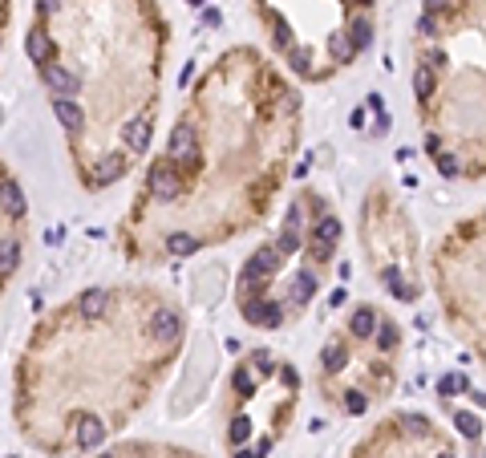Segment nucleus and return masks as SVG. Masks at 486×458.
<instances>
[{
	"instance_id": "obj_10",
	"label": "nucleus",
	"mask_w": 486,
	"mask_h": 458,
	"mask_svg": "<svg viewBox=\"0 0 486 458\" xmlns=\"http://www.w3.org/2000/svg\"><path fill=\"white\" fill-rule=\"evenodd\" d=\"M24 53L33 57V61H41V65H49V57H53V41H49L41 28H33L29 33V41H24Z\"/></svg>"
},
{
	"instance_id": "obj_43",
	"label": "nucleus",
	"mask_w": 486,
	"mask_h": 458,
	"mask_svg": "<svg viewBox=\"0 0 486 458\" xmlns=\"http://www.w3.org/2000/svg\"><path fill=\"white\" fill-rule=\"evenodd\" d=\"M446 8V0H426V13H442Z\"/></svg>"
},
{
	"instance_id": "obj_21",
	"label": "nucleus",
	"mask_w": 486,
	"mask_h": 458,
	"mask_svg": "<svg viewBox=\"0 0 486 458\" xmlns=\"http://www.w3.org/2000/svg\"><path fill=\"white\" fill-rule=\"evenodd\" d=\"M414 90H417V97H430V94H434V69H430V65H417Z\"/></svg>"
},
{
	"instance_id": "obj_14",
	"label": "nucleus",
	"mask_w": 486,
	"mask_h": 458,
	"mask_svg": "<svg viewBox=\"0 0 486 458\" xmlns=\"http://www.w3.org/2000/svg\"><path fill=\"white\" fill-rule=\"evenodd\" d=\"M312 296H316V276L300 272V276L292 280V304H308Z\"/></svg>"
},
{
	"instance_id": "obj_25",
	"label": "nucleus",
	"mask_w": 486,
	"mask_h": 458,
	"mask_svg": "<svg viewBox=\"0 0 486 458\" xmlns=\"http://www.w3.org/2000/svg\"><path fill=\"white\" fill-rule=\"evenodd\" d=\"M284 223H288V227H284L288 236H300V231H304V207H300V203H292V207H288V219H284Z\"/></svg>"
},
{
	"instance_id": "obj_35",
	"label": "nucleus",
	"mask_w": 486,
	"mask_h": 458,
	"mask_svg": "<svg viewBox=\"0 0 486 458\" xmlns=\"http://www.w3.org/2000/svg\"><path fill=\"white\" fill-rule=\"evenodd\" d=\"M252 361H255V369H259V373H272V357H268V353H255Z\"/></svg>"
},
{
	"instance_id": "obj_13",
	"label": "nucleus",
	"mask_w": 486,
	"mask_h": 458,
	"mask_svg": "<svg viewBox=\"0 0 486 458\" xmlns=\"http://www.w3.org/2000/svg\"><path fill=\"white\" fill-rule=\"evenodd\" d=\"M122 170H126V163H122L118 154H110V158H102V163L93 167V183H114Z\"/></svg>"
},
{
	"instance_id": "obj_31",
	"label": "nucleus",
	"mask_w": 486,
	"mask_h": 458,
	"mask_svg": "<svg viewBox=\"0 0 486 458\" xmlns=\"http://www.w3.org/2000/svg\"><path fill=\"white\" fill-rule=\"evenodd\" d=\"M308 252H312V260H332V243H324V240H312Z\"/></svg>"
},
{
	"instance_id": "obj_34",
	"label": "nucleus",
	"mask_w": 486,
	"mask_h": 458,
	"mask_svg": "<svg viewBox=\"0 0 486 458\" xmlns=\"http://www.w3.org/2000/svg\"><path fill=\"white\" fill-rule=\"evenodd\" d=\"M417 33H426V37H434V33H438V21H434V13H426V17L417 21Z\"/></svg>"
},
{
	"instance_id": "obj_33",
	"label": "nucleus",
	"mask_w": 486,
	"mask_h": 458,
	"mask_svg": "<svg viewBox=\"0 0 486 458\" xmlns=\"http://www.w3.org/2000/svg\"><path fill=\"white\" fill-rule=\"evenodd\" d=\"M276 45L280 49H292V33H288V24L276 21Z\"/></svg>"
},
{
	"instance_id": "obj_5",
	"label": "nucleus",
	"mask_w": 486,
	"mask_h": 458,
	"mask_svg": "<svg viewBox=\"0 0 486 458\" xmlns=\"http://www.w3.org/2000/svg\"><path fill=\"white\" fill-rule=\"evenodd\" d=\"M179 333H183V316H179V313H166V309L154 313V320H150V337H154V341L170 345Z\"/></svg>"
},
{
	"instance_id": "obj_24",
	"label": "nucleus",
	"mask_w": 486,
	"mask_h": 458,
	"mask_svg": "<svg viewBox=\"0 0 486 458\" xmlns=\"http://www.w3.org/2000/svg\"><path fill=\"white\" fill-rule=\"evenodd\" d=\"M328 49H332V57H337L341 65H345V61H353V53H357V49L348 45V37H345V33H341V37H332V41H328Z\"/></svg>"
},
{
	"instance_id": "obj_42",
	"label": "nucleus",
	"mask_w": 486,
	"mask_h": 458,
	"mask_svg": "<svg viewBox=\"0 0 486 458\" xmlns=\"http://www.w3.org/2000/svg\"><path fill=\"white\" fill-rule=\"evenodd\" d=\"M369 110H377V114H385V106H381V94H369Z\"/></svg>"
},
{
	"instance_id": "obj_16",
	"label": "nucleus",
	"mask_w": 486,
	"mask_h": 458,
	"mask_svg": "<svg viewBox=\"0 0 486 458\" xmlns=\"http://www.w3.org/2000/svg\"><path fill=\"white\" fill-rule=\"evenodd\" d=\"M312 240H324V243H337L341 240V219H332V215H324L316 227H312Z\"/></svg>"
},
{
	"instance_id": "obj_37",
	"label": "nucleus",
	"mask_w": 486,
	"mask_h": 458,
	"mask_svg": "<svg viewBox=\"0 0 486 458\" xmlns=\"http://www.w3.org/2000/svg\"><path fill=\"white\" fill-rule=\"evenodd\" d=\"M373 134H389V114H377V126H373Z\"/></svg>"
},
{
	"instance_id": "obj_26",
	"label": "nucleus",
	"mask_w": 486,
	"mask_h": 458,
	"mask_svg": "<svg viewBox=\"0 0 486 458\" xmlns=\"http://www.w3.org/2000/svg\"><path fill=\"white\" fill-rule=\"evenodd\" d=\"M248 438H252V418L243 414V418H235V422H232V442H235V446H243Z\"/></svg>"
},
{
	"instance_id": "obj_20",
	"label": "nucleus",
	"mask_w": 486,
	"mask_h": 458,
	"mask_svg": "<svg viewBox=\"0 0 486 458\" xmlns=\"http://www.w3.org/2000/svg\"><path fill=\"white\" fill-rule=\"evenodd\" d=\"M385 284H389V292H394L397 300H414V296H417V292L410 288L401 276H397V268H385Z\"/></svg>"
},
{
	"instance_id": "obj_7",
	"label": "nucleus",
	"mask_w": 486,
	"mask_h": 458,
	"mask_svg": "<svg viewBox=\"0 0 486 458\" xmlns=\"http://www.w3.org/2000/svg\"><path fill=\"white\" fill-rule=\"evenodd\" d=\"M53 114L61 118L65 130H81V126H86V114H81V106H77L73 97H53Z\"/></svg>"
},
{
	"instance_id": "obj_3",
	"label": "nucleus",
	"mask_w": 486,
	"mask_h": 458,
	"mask_svg": "<svg viewBox=\"0 0 486 458\" xmlns=\"http://www.w3.org/2000/svg\"><path fill=\"white\" fill-rule=\"evenodd\" d=\"M45 85L57 97H73L77 90H81V77H77V73H70L65 65H45Z\"/></svg>"
},
{
	"instance_id": "obj_23",
	"label": "nucleus",
	"mask_w": 486,
	"mask_h": 458,
	"mask_svg": "<svg viewBox=\"0 0 486 458\" xmlns=\"http://www.w3.org/2000/svg\"><path fill=\"white\" fill-rule=\"evenodd\" d=\"M345 361H348L345 345H328V349H324V369H328V373H337Z\"/></svg>"
},
{
	"instance_id": "obj_1",
	"label": "nucleus",
	"mask_w": 486,
	"mask_h": 458,
	"mask_svg": "<svg viewBox=\"0 0 486 458\" xmlns=\"http://www.w3.org/2000/svg\"><path fill=\"white\" fill-rule=\"evenodd\" d=\"M243 320H248V325H259V329H276L280 320H284V309H280L276 300L248 296V300H243Z\"/></svg>"
},
{
	"instance_id": "obj_9",
	"label": "nucleus",
	"mask_w": 486,
	"mask_h": 458,
	"mask_svg": "<svg viewBox=\"0 0 486 458\" xmlns=\"http://www.w3.org/2000/svg\"><path fill=\"white\" fill-rule=\"evenodd\" d=\"M0 207H4L8 215H17V219L24 215V207H29V203H24L21 183H13V179H4V183H0Z\"/></svg>"
},
{
	"instance_id": "obj_30",
	"label": "nucleus",
	"mask_w": 486,
	"mask_h": 458,
	"mask_svg": "<svg viewBox=\"0 0 486 458\" xmlns=\"http://www.w3.org/2000/svg\"><path fill=\"white\" fill-rule=\"evenodd\" d=\"M235 389H239L243 398H248V393H255V377L248 373V369H239V373H235Z\"/></svg>"
},
{
	"instance_id": "obj_12",
	"label": "nucleus",
	"mask_w": 486,
	"mask_h": 458,
	"mask_svg": "<svg viewBox=\"0 0 486 458\" xmlns=\"http://www.w3.org/2000/svg\"><path fill=\"white\" fill-rule=\"evenodd\" d=\"M348 329H353V337H373V329H377V313H373V309H357L353 320H348Z\"/></svg>"
},
{
	"instance_id": "obj_2",
	"label": "nucleus",
	"mask_w": 486,
	"mask_h": 458,
	"mask_svg": "<svg viewBox=\"0 0 486 458\" xmlns=\"http://www.w3.org/2000/svg\"><path fill=\"white\" fill-rule=\"evenodd\" d=\"M170 158H179L186 167H195L199 163V138H195V126H175V134H170Z\"/></svg>"
},
{
	"instance_id": "obj_19",
	"label": "nucleus",
	"mask_w": 486,
	"mask_h": 458,
	"mask_svg": "<svg viewBox=\"0 0 486 458\" xmlns=\"http://www.w3.org/2000/svg\"><path fill=\"white\" fill-rule=\"evenodd\" d=\"M166 247H170L175 256H191V252H199V240H195V236H186V231H175V236L166 240Z\"/></svg>"
},
{
	"instance_id": "obj_8",
	"label": "nucleus",
	"mask_w": 486,
	"mask_h": 458,
	"mask_svg": "<svg viewBox=\"0 0 486 458\" xmlns=\"http://www.w3.org/2000/svg\"><path fill=\"white\" fill-rule=\"evenodd\" d=\"M106 304H110V292H106V288H90V292H81L77 313L86 316V320H97V316L106 313Z\"/></svg>"
},
{
	"instance_id": "obj_41",
	"label": "nucleus",
	"mask_w": 486,
	"mask_h": 458,
	"mask_svg": "<svg viewBox=\"0 0 486 458\" xmlns=\"http://www.w3.org/2000/svg\"><path fill=\"white\" fill-rule=\"evenodd\" d=\"M426 150H430V154H442V142H438V134H430V138H426Z\"/></svg>"
},
{
	"instance_id": "obj_11",
	"label": "nucleus",
	"mask_w": 486,
	"mask_h": 458,
	"mask_svg": "<svg viewBox=\"0 0 486 458\" xmlns=\"http://www.w3.org/2000/svg\"><path fill=\"white\" fill-rule=\"evenodd\" d=\"M126 146H130V150H146V146H150V122L146 118L130 122V126H126Z\"/></svg>"
},
{
	"instance_id": "obj_17",
	"label": "nucleus",
	"mask_w": 486,
	"mask_h": 458,
	"mask_svg": "<svg viewBox=\"0 0 486 458\" xmlns=\"http://www.w3.org/2000/svg\"><path fill=\"white\" fill-rule=\"evenodd\" d=\"M348 45H353V49L373 45V24L369 21H353V24H348Z\"/></svg>"
},
{
	"instance_id": "obj_27",
	"label": "nucleus",
	"mask_w": 486,
	"mask_h": 458,
	"mask_svg": "<svg viewBox=\"0 0 486 458\" xmlns=\"http://www.w3.org/2000/svg\"><path fill=\"white\" fill-rule=\"evenodd\" d=\"M373 333H377V349H394V345H397V329H394V325H377Z\"/></svg>"
},
{
	"instance_id": "obj_45",
	"label": "nucleus",
	"mask_w": 486,
	"mask_h": 458,
	"mask_svg": "<svg viewBox=\"0 0 486 458\" xmlns=\"http://www.w3.org/2000/svg\"><path fill=\"white\" fill-rule=\"evenodd\" d=\"M191 4H195V8H199V4H203V0H191Z\"/></svg>"
},
{
	"instance_id": "obj_38",
	"label": "nucleus",
	"mask_w": 486,
	"mask_h": 458,
	"mask_svg": "<svg viewBox=\"0 0 486 458\" xmlns=\"http://www.w3.org/2000/svg\"><path fill=\"white\" fill-rule=\"evenodd\" d=\"M405 422H410V426H414L417 434H426V418H421V414H410V418H405Z\"/></svg>"
},
{
	"instance_id": "obj_15",
	"label": "nucleus",
	"mask_w": 486,
	"mask_h": 458,
	"mask_svg": "<svg viewBox=\"0 0 486 458\" xmlns=\"http://www.w3.org/2000/svg\"><path fill=\"white\" fill-rule=\"evenodd\" d=\"M17 264H21V243L17 240H0V276L17 272Z\"/></svg>"
},
{
	"instance_id": "obj_32",
	"label": "nucleus",
	"mask_w": 486,
	"mask_h": 458,
	"mask_svg": "<svg viewBox=\"0 0 486 458\" xmlns=\"http://www.w3.org/2000/svg\"><path fill=\"white\" fill-rule=\"evenodd\" d=\"M308 65H312V57H308L304 49H292V69H296V73H308Z\"/></svg>"
},
{
	"instance_id": "obj_18",
	"label": "nucleus",
	"mask_w": 486,
	"mask_h": 458,
	"mask_svg": "<svg viewBox=\"0 0 486 458\" xmlns=\"http://www.w3.org/2000/svg\"><path fill=\"white\" fill-rule=\"evenodd\" d=\"M462 389H470V382H466L462 373H446V377H438V393H442V398H458Z\"/></svg>"
},
{
	"instance_id": "obj_46",
	"label": "nucleus",
	"mask_w": 486,
	"mask_h": 458,
	"mask_svg": "<svg viewBox=\"0 0 486 458\" xmlns=\"http://www.w3.org/2000/svg\"><path fill=\"white\" fill-rule=\"evenodd\" d=\"M438 458H454V455H438Z\"/></svg>"
},
{
	"instance_id": "obj_28",
	"label": "nucleus",
	"mask_w": 486,
	"mask_h": 458,
	"mask_svg": "<svg viewBox=\"0 0 486 458\" xmlns=\"http://www.w3.org/2000/svg\"><path fill=\"white\" fill-rule=\"evenodd\" d=\"M438 170L446 174V179H458V174H462V167H458L454 154H438Z\"/></svg>"
},
{
	"instance_id": "obj_22",
	"label": "nucleus",
	"mask_w": 486,
	"mask_h": 458,
	"mask_svg": "<svg viewBox=\"0 0 486 458\" xmlns=\"http://www.w3.org/2000/svg\"><path fill=\"white\" fill-rule=\"evenodd\" d=\"M454 422H458V434H466V438L483 434V418H478V414H458Z\"/></svg>"
},
{
	"instance_id": "obj_44",
	"label": "nucleus",
	"mask_w": 486,
	"mask_h": 458,
	"mask_svg": "<svg viewBox=\"0 0 486 458\" xmlns=\"http://www.w3.org/2000/svg\"><path fill=\"white\" fill-rule=\"evenodd\" d=\"M235 458H259V455H255V450H248V446H239V450H235Z\"/></svg>"
},
{
	"instance_id": "obj_39",
	"label": "nucleus",
	"mask_w": 486,
	"mask_h": 458,
	"mask_svg": "<svg viewBox=\"0 0 486 458\" xmlns=\"http://www.w3.org/2000/svg\"><path fill=\"white\" fill-rule=\"evenodd\" d=\"M37 8H41V13H57V8H61V0H37Z\"/></svg>"
},
{
	"instance_id": "obj_29",
	"label": "nucleus",
	"mask_w": 486,
	"mask_h": 458,
	"mask_svg": "<svg viewBox=\"0 0 486 458\" xmlns=\"http://www.w3.org/2000/svg\"><path fill=\"white\" fill-rule=\"evenodd\" d=\"M296 247H300V236H288V231H284V236L276 240V252H280V256H292Z\"/></svg>"
},
{
	"instance_id": "obj_4",
	"label": "nucleus",
	"mask_w": 486,
	"mask_h": 458,
	"mask_svg": "<svg viewBox=\"0 0 486 458\" xmlns=\"http://www.w3.org/2000/svg\"><path fill=\"white\" fill-rule=\"evenodd\" d=\"M150 195H154L159 203L179 199V174H175L170 167H154L150 170Z\"/></svg>"
},
{
	"instance_id": "obj_47",
	"label": "nucleus",
	"mask_w": 486,
	"mask_h": 458,
	"mask_svg": "<svg viewBox=\"0 0 486 458\" xmlns=\"http://www.w3.org/2000/svg\"><path fill=\"white\" fill-rule=\"evenodd\" d=\"M102 458H114V455H102Z\"/></svg>"
},
{
	"instance_id": "obj_40",
	"label": "nucleus",
	"mask_w": 486,
	"mask_h": 458,
	"mask_svg": "<svg viewBox=\"0 0 486 458\" xmlns=\"http://www.w3.org/2000/svg\"><path fill=\"white\" fill-rule=\"evenodd\" d=\"M345 300H348V292H345V288H337V292H332V300H328V304H332V309H341Z\"/></svg>"
},
{
	"instance_id": "obj_6",
	"label": "nucleus",
	"mask_w": 486,
	"mask_h": 458,
	"mask_svg": "<svg viewBox=\"0 0 486 458\" xmlns=\"http://www.w3.org/2000/svg\"><path fill=\"white\" fill-rule=\"evenodd\" d=\"M102 442H106V422L93 418V414H86V418L77 422V446H81V450H93V446H102Z\"/></svg>"
},
{
	"instance_id": "obj_36",
	"label": "nucleus",
	"mask_w": 486,
	"mask_h": 458,
	"mask_svg": "<svg viewBox=\"0 0 486 458\" xmlns=\"http://www.w3.org/2000/svg\"><path fill=\"white\" fill-rule=\"evenodd\" d=\"M348 410H353V414L365 410V393H348Z\"/></svg>"
}]
</instances>
